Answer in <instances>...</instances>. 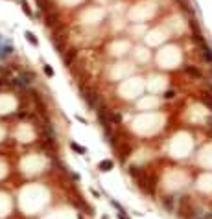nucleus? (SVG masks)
<instances>
[{
  "label": "nucleus",
  "instance_id": "obj_6",
  "mask_svg": "<svg viewBox=\"0 0 212 219\" xmlns=\"http://www.w3.org/2000/svg\"><path fill=\"white\" fill-rule=\"evenodd\" d=\"M70 147H72L76 153H79V155H87V149H85V147H81L79 144H76V142H70Z\"/></svg>",
  "mask_w": 212,
  "mask_h": 219
},
{
  "label": "nucleus",
  "instance_id": "obj_7",
  "mask_svg": "<svg viewBox=\"0 0 212 219\" xmlns=\"http://www.w3.org/2000/svg\"><path fill=\"white\" fill-rule=\"evenodd\" d=\"M24 37L28 39V43H30V44H33V46H39V41L35 39V35H33L31 31H26V33H24Z\"/></svg>",
  "mask_w": 212,
  "mask_h": 219
},
{
  "label": "nucleus",
  "instance_id": "obj_12",
  "mask_svg": "<svg viewBox=\"0 0 212 219\" xmlns=\"http://www.w3.org/2000/svg\"><path fill=\"white\" fill-rule=\"evenodd\" d=\"M118 219H129V217L126 215V212H124V210H120V214H118Z\"/></svg>",
  "mask_w": 212,
  "mask_h": 219
},
{
  "label": "nucleus",
  "instance_id": "obj_10",
  "mask_svg": "<svg viewBox=\"0 0 212 219\" xmlns=\"http://www.w3.org/2000/svg\"><path fill=\"white\" fill-rule=\"evenodd\" d=\"M164 98H166V100H172V98H175V90H166V94H164Z\"/></svg>",
  "mask_w": 212,
  "mask_h": 219
},
{
  "label": "nucleus",
  "instance_id": "obj_3",
  "mask_svg": "<svg viewBox=\"0 0 212 219\" xmlns=\"http://www.w3.org/2000/svg\"><path fill=\"white\" fill-rule=\"evenodd\" d=\"M184 72H186V74H188V76H192V78H196V79H199V78H201V72H199V70H197V68H196V66H190V65H186V66H184Z\"/></svg>",
  "mask_w": 212,
  "mask_h": 219
},
{
  "label": "nucleus",
  "instance_id": "obj_11",
  "mask_svg": "<svg viewBox=\"0 0 212 219\" xmlns=\"http://www.w3.org/2000/svg\"><path fill=\"white\" fill-rule=\"evenodd\" d=\"M22 11L26 13V15H30V17H31V9L28 8V4H22Z\"/></svg>",
  "mask_w": 212,
  "mask_h": 219
},
{
  "label": "nucleus",
  "instance_id": "obj_2",
  "mask_svg": "<svg viewBox=\"0 0 212 219\" xmlns=\"http://www.w3.org/2000/svg\"><path fill=\"white\" fill-rule=\"evenodd\" d=\"M85 100H87V103L91 105V107H96V92L91 90V88H85Z\"/></svg>",
  "mask_w": 212,
  "mask_h": 219
},
{
  "label": "nucleus",
  "instance_id": "obj_4",
  "mask_svg": "<svg viewBox=\"0 0 212 219\" xmlns=\"http://www.w3.org/2000/svg\"><path fill=\"white\" fill-rule=\"evenodd\" d=\"M113 160H101L100 164H98V169H101V171H111L113 169Z\"/></svg>",
  "mask_w": 212,
  "mask_h": 219
},
{
  "label": "nucleus",
  "instance_id": "obj_9",
  "mask_svg": "<svg viewBox=\"0 0 212 219\" xmlns=\"http://www.w3.org/2000/svg\"><path fill=\"white\" fill-rule=\"evenodd\" d=\"M44 74H46L48 78L54 76V70H52V66H50V65H44Z\"/></svg>",
  "mask_w": 212,
  "mask_h": 219
},
{
  "label": "nucleus",
  "instance_id": "obj_5",
  "mask_svg": "<svg viewBox=\"0 0 212 219\" xmlns=\"http://www.w3.org/2000/svg\"><path fill=\"white\" fill-rule=\"evenodd\" d=\"M201 101H203V105H207L212 111V94H203L201 96Z\"/></svg>",
  "mask_w": 212,
  "mask_h": 219
},
{
  "label": "nucleus",
  "instance_id": "obj_8",
  "mask_svg": "<svg viewBox=\"0 0 212 219\" xmlns=\"http://www.w3.org/2000/svg\"><path fill=\"white\" fill-rule=\"evenodd\" d=\"M74 57H76V50H70V53H66V55H65V61H66V63H70Z\"/></svg>",
  "mask_w": 212,
  "mask_h": 219
},
{
  "label": "nucleus",
  "instance_id": "obj_1",
  "mask_svg": "<svg viewBox=\"0 0 212 219\" xmlns=\"http://www.w3.org/2000/svg\"><path fill=\"white\" fill-rule=\"evenodd\" d=\"M192 206H190V203H188V199L186 197H183L181 199V206H179V215L181 217H192L194 214H192Z\"/></svg>",
  "mask_w": 212,
  "mask_h": 219
}]
</instances>
